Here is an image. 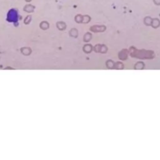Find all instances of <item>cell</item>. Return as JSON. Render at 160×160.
I'll return each mask as SVG.
<instances>
[{"instance_id":"7","label":"cell","mask_w":160,"mask_h":160,"mask_svg":"<svg viewBox=\"0 0 160 160\" xmlns=\"http://www.w3.org/2000/svg\"><path fill=\"white\" fill-rule=\"evenodd\" d=\"M91 34H90V33L86 34V35H85V36H84L85 41H89V40L91 39Z\"/></svg>"},{"instance_id":"6","label":"cell","mask_w":160,"mask_h":160,"mask_svg":"<svg viewBox=\"0 0 160 160\" xmlns=\"http://www.w3.org/2000/svg\"><path fill=\"white\" fill-rule=\"evenodd\" d=\"M75 20H76V22H82V16L81 14H78L76 16L75 18Z\"/></svg>"},{"instance_id":"5","label":"cell","mask_w":160,"mask_h":160,"mask_svg":"<svg viewBox=\"0 0 160 160\" xmlns=\"http://www.w3.org/2000/svg\"><path fill=\"white\" fill-rule=\"evenodd\" d=\"M152 22V19L150 17H146L144 18V23L147 25L151 24Z\"/></svg>"},{"instance_id":"3","label":"cell","mask_w":160,"mask_h":160,"mask_svg":"<svg viewBox=\"0 0 160 160\" xmlns=\"http://www.w3.org/2000/svg\"><path fill=\"white\" fill-rule=\"evenodd\" d=\"M151 24L153 26L154 28H157L160 26V20H158V19H154L152 20V22H151Z\"/></svg>"},{"instance_id":"2","label":"cell","mask_w":160,"mask_h":160,"mask_svg":"<svg viewBox=\"0 0 160 160\" xmlns=\"http://www.w3.org/2000/svg\"><path fill=\"white\" fill-rule=\"evenodd\" d=\"M106 27L104 26H94L93 27H92L91 28V31H93L94 32H97V31H104Z\"/></svg>"},{"instance_id":"1","label":"cell","mask_w":160,"mask_h":160,"mask_svg":"<svg viewBox=\"0 0 160 160\" xmlns=\"http://www.w3.org/2000/svg\"><path fill=\"white\" fill-rule=\"evenodd\" d=\"M18 18V14L17 11L14 9H11L9 11L8 14V20L10 21H16Z\"/></svg>"},{"instance_id":"4","label":"cell","mask_w":160,"mask_h":160,"mask_svg":"<svg viewBox=\"0 0 160 160\" xmlns=\"http://www.w3.org/2000/svg\"><path fill=\"white\" fill-rule=\"evenodd\" d=\"M91 20V18L88 16V15H84V16H82V22H84V23H86V22H88L89 21Z\"/></svg>"},{"instance_id":"8","label":"cell","mask_w":160,"mask_h":160,"mask_svg":"<svg viewBox=\"0 0 160 160\" xmlns=\"http://www.w3.org/2000/svg\"><path fill=\"white\" fill-rule=\"evenodd\" d=\"M152 1L156 5H158V6L160 5V0H152Z\"/></svg>"}]
</instances>
